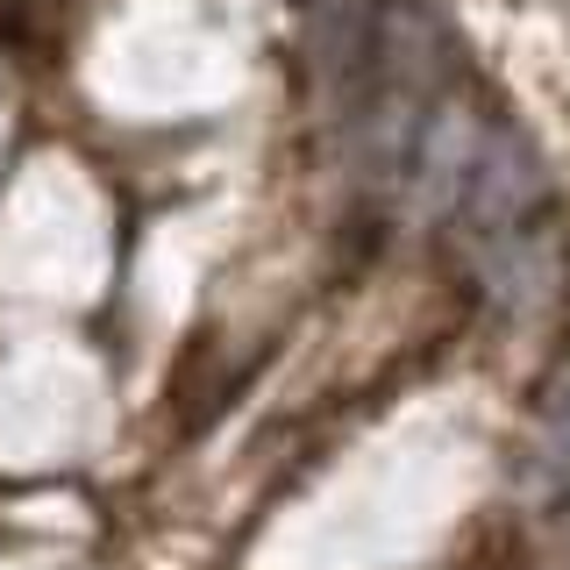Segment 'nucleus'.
Wrapping results in <instances>:
<instances>
[{
  "label": "nucleus",
  "mask_w": 570,
  "mask_h": 570,
  "mask_svg": "<svg viewBox=\"0 0 570 570\" xmlns=\"http://www.w3.org/2000/svg\"><path fill=\"white\" fill-rule=\"evenodd\" d=\"M521 492L534 499V507H570V364L557 371V385H549V400H542Z\"/></svg>",
  "instance_id": "nucleus-1"
}]
</instances>
